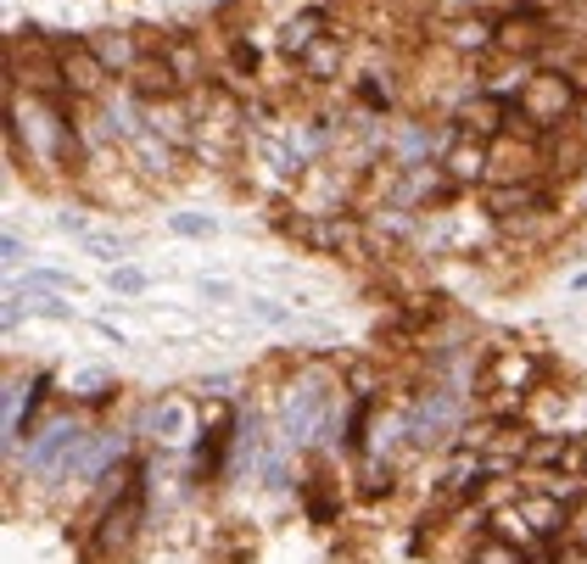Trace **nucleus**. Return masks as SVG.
Segmentation results:
<instances>
[{
  "label": "nucleus",
  "mask_w": 587,
  "mask_h": 564,
  "mask_svg": "<svg viewBox=\"0 0 587 564\" xmlns=\"http://www.w3.org/2000/svg\"><path fill=\"white\" fill-rule=\"evenodd\" d=\"M543 381V363L521 347H492L476 369V397L487 403V414L515 419V408L526 403V392Z\"/></svg>",
  "instance_id": "1"
},
{
  "label": "nucleus",
  "mask_w": 587,
  "mask_h": 564,
  "mask_svg": "<svg viewBox=\"0 0 587 564\" xmlns=\"http://www.w3.org/2000/svg\"><path fill=\"white\" fill-rule=\"evenodd\" d=\"M140 520H146V464H129L124 492H113V503L96 509L90 558H102V564L129 558V547H135V536H140Z\"/></svg>",
  "instance_id": "2"
},
{
  "label": "nucleus",
  "mask_w": 587,
  "mask_h": 564,
  "mask_svg": "<svg viewBox=\"0 0 587 564\" xmlns=\"http://www.w3.org/2000/svg\"><path fill=\"white\" fill-rule=\"evenodd\" d=\"M576 107H581V89H576V73L565 67H537L515 96V113L532 135H559L576 118Z\"/></svg>",
  "instance_id": "3"
},
{
  "label": "nucleus",
  "mask_w": 587,
  "mask_h": 564,
  "mask_svg": "<svg viewBox=\"0 0 587 564\" xmlns=\"http://www.w3.org/2000/svg\"><path fill=\"white\" fill-rule=\"evenodd\" d=\"M51 45H56V67H62L67 96H73V102H102L107 84L118 78V73L102 62V51H96L90 40H78V34H56Z\"/></svg>",
  "instance_id": "4"
},
{
  "label": "nucleus",
  "mask_w": 587,
  "mask_h": 564,
  "mask_svg": "<svg viewBox=\"0 0 587 564\" xmlns=\"http://www.w3.org/2000/svg\"><path fill=\"white\" fill-rule=\"evenodd\" d=\"M459 135H470V140H498V135H510L515 129V96H503V89H470V96L453 107V118H448Z\"/></svg>",
  "instance_id": "5"
},
{
  "label": "nucleus",
  "mask_w": 587,
  "mask_h": 564,
  "mask_svg": "<svg viewBox=\"0 0 587 564\" xmlns=\"http://www.w3.org/2000/svg\"><path fill=\"white\" fill-rule=\"evenodd\" d=\"M481 207H487V219H492V224H521V219H537V213H548V184H543V179L487 184Z\"/></svg>",
  "instance_id": "6"
},
{
  "label": "nucleus",
  "mask_w": 587,
  "mask_h": 564,
  "mask_svg": "<svg viewBox=\"0 0 587 564\" xmlns=\"http://www.w3.org/2000/svg\"><path fill=\"white\" fill-rule=\"evenodd\" d=\"M84 436L73 419H51L45 430H40V441L29 447V464L40 469V476H67V469H78V458H84Z\"/></svg>",
  "instance_id": "7"
},
{
  "label": "nucleus",
  "mask_w": 587,
  "mask_h": 564,
  "mask_svg": "<svg viewBox=\"0 0 587 564\" xmlns=\"http://www.w3.org/2000/svg\"><path fill=\"white\" fill-rule=\"evenodd\" d=\"M437 45L448 56H492L498 51V18L487 12H453L437 23Z\"/></svg>",
  "instance_id": "8"
},
{
  "label": "nucleus",
  "mask_w": 587,
  "mask_h": 564,
  "mask_svg": "<svg viewBox=\"0 0 587 564\" xmlns=\"http://www.w3.org/2000/svg\"><path fill=\"white\" fill-rule=\"evenodd\" d=\"M124 89L140 102V107H157V102H180L185 96V84H180V73L168 67V56L162 51H146L129 73H124Z\"/></svg>",
  "instance_id": "9"
},
{
  "label": "nucleus",
  "mask_w": 587,
  "mask_h": 564,
  "mask_svg": "<svg viewBox=\"0 0 587 564\" xmlns=\"http://www.w3.org/2000/svg\"><path fill=\"white\" fill-rule=\"evenodd\" d=\"M453 419H459V397L453 392H426V397H419V408L403 419V436L414 447H437L442 436H459Z\"/></svg>",
  "instance_id": "10"
},
{
  "label": "nucleus",
  "mask_w": 587,
  "mask_h": 564,
  "mask_svg": "<svg viewBox=\"0 0 587 564\" xmlns=\"http://www.w3.org/2000/svg\"><path fill=\"white\" fill-rule=\"evenodd\" d=\"M280 230L291 241L313 246V252H342L353 241V219L348 213H291V219H280Z\"/></svg>",
  "instance_id": "11"
},
{
  "label": "nucleus",
  "mask_w": 587,
  "mask_h": 564,
  "mask_svg": "<svg viewBox=\"0 0 587 564\" xmlns=\"http://www.w3.org/2000/svg\"><path fill=\"white\" fill-rule=\"evenodd\" d=\"M324 34H330V12H324V7H302L297 18H286V23H280L275 51H280V56H291V62H302V56H308Z\"/></svg>",
  "instance_id": "12"
},
{
  "label": "nucleus",
  "mask_w": 587,
  "mask_h": 564,
  "mask_svg": "<svg viewBox=\"0 0 587 564\" xmlns=\"http://www.w3.org/2000/svg\"><path fill=\"white\" fill-rule=\"evenodd\" d=\"M230 436H235V408L230 403H207L202 408V447H196V476L202 481L218 469V453L230 447Z\"/></svg>",
  "instance_id": "13"
},
{
  "label": "nucleus",
  "mask_w": 587,
  "mask_h": 564,
  "mask_svg": "<svg viewBox=\"0 0 587 564\" xmlns=\"http://www.w3.org/2000/svg\"><path fill=\"white\" fill-rule=\"evenodd\" d=\"M124 146H129V157H135V173H146V179H174V162H180V146H174V140H162L157 129H140V135H129Z\"/></svg>",
  "instance_id": "14"
},
{
  "label": "nucleus",
  "mask_w": 587,
  "mask_h": 564,
  "mask_svg": "<svg viewBox=\"0 0 587 564\" xmlns=\"http://www.w3.org/2000/svg\"><path fill=\"white\" fill-rule=\"evenodd\" d=\"M437 162H442V173L459 184V191H465V184H487V140L453 135V140H448V151H442Z\"/></svg>",
  "instance_id": "15"
},
{
  "label": "nucleus",
  "mask_w": 587,
  "mask_h": 564,
  "mask_svg": "<svg viewBox=\"0 0 587 564\" xmlns=\"http://www.w3.org/2000/svg\"><path fill=\"white\" fill-rule=\"evenodd\" d=\"M157 51L168 56V67L180 73L185 96H196V89H213V84H207V62H202V45H196V40H185V34H168V40H157Z\"/></svg>",
  "instance_id": "16"
},
{
  "label": "nucleus",
  "mask_w": 587,
  "mask_h": 564,
  "mask_svg": "<svg viewBox=\"0 0 587 564\" xmlns=\"http://www.w3.org/2000/svg\"><path fill=\"white\" fill-rule=\"evenodd\" d=\"M140 34H146V29H102V34H90V45H96L102 62L124 78V73L146 56V40H140Z\"/></svg>",
  "instance_id": "17"
},
{
  "label": "nucleus",
  "mask_w": 587,
  "mask_h": 564,
  "mask_svg": "<svg viewBox=\"0 0 587 564\" xmlns=\"http://www.w3.org/2000/svg\"><path fill=\"white\" fill-rule=\"evenodd\" d=\"M297 67H302V78H308V84H330L335 73L348 67V40L330 29V34H324V40H319V45H313V51L297 62Z\"/></svg>",
  "instance_id": "18"
},
{
  "label": "nucleus",
  "mask_w": 587,
  "mask_h": 564,
  "mask_svg": "<svg viewBox=\"0 0 587 564\" xmlns=\"http://www.w3.org/2000/svg\"><path fill=\"white\" fill-rule=\"evenodd\" d=\"M581 469V453H576V441L570 436H532V447H526V464L521 469Z\"/></svg>",
  "instance_id": "19"
},
{
  "label": "nucleus",
  "mask_w": 587,
  "mask_h": 564,
  "mask_svg": "<svg viewBox=\"0 0 587 564\" xmlns=\"http://www.w3.org/2000/svg\"><path fill=\"white\" fill-rule=\"evenodd\" d=\"M67 291H78V279L62 274V268H34V274H23L18 286H12V297H23V302H34V297H67Z\"/></svg>",
  "instance_id": "20"
},
{
  "label": "nucleus",
  "mask_w": 587,
  "mask_h": 564,
  "mask_svg": "<svg viewBox=\"0 0 587 564\" xmlns=\"http://www.w3.org/2000/svg\"><path fill=\"white\" fill-rule=\"evenodd\" d=\"M191 425H196V414H191V403H180V397H168V403L151 408V430H157V441H185Z\"/></svg>",
  "instance_id": "21"
},
{
  "label": "nucleus",
  "mask_w": 587,
  "mask_h": 564,
  "mask_svg": "<svg viewBox=\"0 0 587 564\" xmlns=\"http://www.w3.org/2000/svg\"><path fill=\"white\" fill-rule=\"evenodd\" d=\"M67 392H73L78 403H107V397L118 392V381H113V369H78L73 381H67Z\"/></svg>",
  "instance_id": "22"
},
{
  "label": "nucleus",
  "mask_w": 587,
  "mask_h": 564,
  "mask_svg": "<svg viewBox=\"0 0 587 564\" xmlns=\"http://www.w3.org/2000/svg\"><path fill=\"white\" fill-rule=\"evenodd\" d=\"M470 564H532V558H526L521 542H510V536H498V531H492L487 542L470 547Z\"/></svg>",
  "instance_id": "23"
},
{
  "label": "nucleus",
  "mask_w": 587,
  "mask_h": 564,
  "mask_svg": "<svg viewBox=\"0 0 587 564\" xmlns=\"http://www.w3.org/2000/svg\"><path fill=\"white\" fill-rule=\"evenodd\" d=\"M84 252L102 257L107 268H118V263L129 257V241H124V235H107V230H90V235H84Z\"/></svg>",
  "instance_id": "24"
},
{
  "label": "nucleus",
  "mask_w": 587,
  "mask_h": 564,
  "mask_svg": "<svg viewBox=\"0 0 587 564\" xmlns=\"http://www.w3.org/2000/svg\"><path fill=\"white\" fill-rule=\"evenodd\" d=\"M168 230L185 235V241H207V235H218V219H207V213H168Z\"/></svg>",
  "instance_id": "25"
},
{
  "label": "nucleus",
  "mask_w": 587,
  "mask_h": 564,
  "mask_svg": "<svg viewBox=\"0 0 587 564\" xmlns=\"http://www.w3.org/2000/svg\"><path fill=\"white\" fill-rule=\"evenodd\" d=\"M107 286L118 291V297H140L151 279H146V268H135V263H118V268H107Z\"/></svg>",
  "instance_id": "26"
},
{
  "label": "nucleus",
  "mask_w": 587,
  "mask_h": 564,
  "mask_svg": "<svg viewBox=\"0 0 587 564\" xmlns=\"http://www.w3.org/2000/svg\"><path fill=\"white\" fill-rule=\"evenodd\" d=\"M359 102H364L370 113H392V89L381 84V73H364V78H359Z\"/></svg>",
  "instance_id": "27"
},
{
  "label": "nucleus",
  "mask_w": 587,
  "mask_h": 564,
  "mask_svg": "<svg viewBox=\"0 0 587 564\" xmlns=\"http://www.w3.org/2000/svg\"><path fill=\"white\" fill-rule=\"evenodd\" d=\"M308 514H313L319 525H330V520H335V498L324 492V476H313V487H308Z\"/></svg>",
  "instance_id": "28"
},
{
  "label": "nucleus",
  "mask_w": 587,
  "mask_h": 564,
  "mask_svg": "<svg viewBox=\"0 0 587 564\" xmlns=\"http://www.w3.org/2000/svg\"><path fill=\"white\" fill-rule=\"evenodd\" d=\"M230 67L252 78V73H258V45H252V40H230Z\"/></svg>",
  "instance_id": "29"
},
{
  "label": "nucleus",
  "mask_w": 587,
  "mask_h": 564,
  "mask_svg": "<svg viewBox=\"0 0 587 564\" xmlns=\"http://www.w3.org/2000/svg\"><path fill=\"white\" fill-rule=\"evenodd\" d=\"M56 230H62V235H78V241H84V235H90V219H84L78 207H67V213H56Z\"/></svg>",
  "instance_id": "30"
},
{
  "label": "nucleus",
  "mask_w": 587,
  "mask_h": 564,
  "mask_svg": "<svg viewBox=\"0 0 587 564\" xmlns=\"http://www.w3.org/2000/svg\"><path fill=\"white\" fill-rule=\"evenodd\" d=\"M34 313H45V319H73V308H67L62 297H34Z\"/></svg>",
  "instance_id": "31"
},
{
  "label": "nucleus",
  "mask_w": 587,
  "mask_h": 564,
  "mask_svg": "<svg viewBox=\"0 0 587 564\" xmlns=\"http://www.w3.org/2000/svg\"><path fill=\"white\" fill-rule=\"evenodd\" d=\"M565 536H570L576 547H587V503H581V509H570V525H565Z\"/></svg>",
  "instance_id": "32"
},
{
  "label": "nucleus",
  "mask_w": 587,
  "mask_h": 564,
  "mask_svg": "<svg viewBox=\"0 0 587 564\" xmlns=\"http://www.w3.org/2000/svg\"><path fill=\"white\" fill-rule=\"evenodd\" d=\"M0 252H7V268H18V263H23V257H29V252H23V241H18V235H7V241H0Z\"/></svg>",
  "instance_id": "33"
},
{
  "label": "nucleus",
  "mask_w": 587,
  "mask_h": 564,
  "mask_svg": "<svg viewBox=\"0 0 587 564\" xmlns=\"http://www.w3.org/2000/svg\"><path fill=\"white\" fill-rule=\"evenodd\" d=\"M252 313H258L264 324H286V308H275V302H252Z\"/></svg>",
  "instance_id": "34"
},
{
  "label": "nucleus",
  "mask_w": 587,
  "mask_h": 564,
  "mask_svg": "<svg viewBox=\"0 0 587 564\" xmlns=\"http://www.w3.org/2000/svg\"><path fill=\"white\" fill-rule=\"evenodd\" d=\"M202 297H213V302H224V297H230V286H224V279H202Z\"/></svg>",
  "instance_id": "35"
},
{
  "label": "nucleus",
  "mask_w": 587,
  "mask_h": 564,
  "mask_svg": "<svg viewBox=\"0 0 587 564\" xmlns=\"http://www.w3.org/2000/svg\"><path fill=\"white\" fill-rule=\"evenodd\" d=\"M576 135L587 140V96H581V107H576Z\"/></svg>",
  "instance_id": "36"
}]
</instances>
